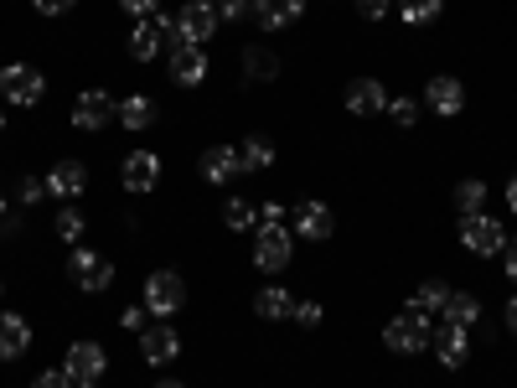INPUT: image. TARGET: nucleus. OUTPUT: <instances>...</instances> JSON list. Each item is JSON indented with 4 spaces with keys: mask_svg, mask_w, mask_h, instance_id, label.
Listing matches in <instances>:
<instances>
[{
    "mask_svg": "<svg viewBox=\"0 0 517 388\" xmlns=\"http://www.w3.org/2000/svg\"><path fill=\"white\" fill-rule=\"evenodd\" d=\"M119 182H125V192H135V197L156 192V182H161V156H156V151L125 156V166H119Z\"/></svg>",
    "mask_w": 517,
    "mask_h": 388,
    "instance_id": "8",
    "label": "nucleus"
},
{
    "mask_svg": "<svg viewBox=\"0 0 517 388\" xmlns=\"http://www.w3.org/2000/svg\"><path fill=\"white\" fill-rule=\"evenodd\" d=\"M171 78H176L181 88H197V83L207 78V57H202V47H192V42H171Z\"/></svg>",
    "mask_w": 517,
    "mask_h": 388,
    "instance_id": "13",
    "label": "nucleus"
},
{
    "mask_svg": "<svg viewBox=\"0 0 517 388\" xmlns=\"http://www.w3.org/2000/svg\"><path fill=\"white\" fill-rule=\"evenodd\" d=\"M347 109H352V114H383V109H388L383 83H378V78H357V83L347 88Z\"/></svg>",
    "mask_w": 517,
    "mask_h": 388,
    "instance_id": "18",
    "label": "nucleus"
},
{
    "mask_svg": "<svg viewBox=\"0 0 517 388\" xmlns=\"http://www.w3.org/2000/svg\"><path fill=\"white\" fill-rule=\"evenodd\" d=\"M461 244H466L471 254H481V259H492V254L507 249V228H502L497 218H486V213H466V218H461Z\"/></svg>",
    "mask_w": 517,
    "mask_h": 388,
    "instance_id": "3",
    "label": "nucleus"
},
{
    "mask_svg": "<svg viewBox=\"0 0 517 388\" xmlns=\"http://www.w3.org/2000/svg\"><path fill=\"white\" fill-rule=\"evenodd\" d=\"M119 125H130V130H150V125H156V99L130 94L125 104H119Z\"/></svg>",
    "mask_w": 517,
    "mask_h": 388,
    "instance_id": "23",
    "label": "nucleus"
},
{
    "mask_svg": "<svg viewBox=\"0 0 517 388\" xmlns=\"http://www.w3.org/2000/svg\"><path fill=\"white\" fill-rule=\"evenodd\" d=\"M507 207H512V213H517V176H512V182H507Z\"/></svg>",
    "mask_w": 517,
    "mask_h": 388,
    "instance_id": "44",
    "label": "nucleus"
},
{
    "mask_svg": "<svg viewBox=\"0 0 517 388\" xmlns=\"http://www.w3.org/2000/svg\"><path fill=\"white\" fill-rule=\"evenodd\" d=\"M119 6H125L135 21H145V16H156V11H161V0H119Z\"/></svg>",
    "mask_w": 517,
    "mask_h": 388,
    "instance_id": "36",
    "label": "nucleus"
},
{
    "mask_svg": "<svg viewBox=\"0 0 517 388\" xmlns=\"http://www.w3.org/2000/svg\"><path fill=\"white\" fill-rule=\"evenodd\" d=\"M212 32H218V11H212L207 0H192V6L176 11V42L202 47V42H212Z\"/></svg>",
    "mask_w": 517,
    "mask_h": 388,
    "instance_id": "7",
    "label": "nucleus"
},
{
    "mask_svg": "<svg viewBox=\"0 0 517 388\" xmlns=\"http://www.w3.org/2000/svg\"><path fill=\"white\" fill-rule=\"evenodd\" d=\"M424 99H430L435 114H461L466 109V88H461V78H435L430 88H424Z\"/></svg>",
    "mask_w": 517,
    "mask_h": 388,
    "instance_id": "20",
    "label": "nucleus"
},
{
    "mask_svg": "<svg viewBox=\"0 0 517 388\" xmlns=\"http://www.w3.org/2000/svg\"><path fill=\"white\" fill-rule=\"evenodd\" d=\"M254 311H259L264 321H285V316H295V301H290V290H280V285H269V290H259V301H254Z\"/></svg>",
    "mask_w": 517,
    "mask_h": 388,
    "instance_id": "24",
    "label": "nucleus"
},
{
    "mask_svg": "<svg viewBox=\"0 0 517 388\" xmlns=\"http://www.w3.org/2000/svg\"><path fill=\"white\" fill-rule=\"evenodd\" d=\"M0 218H6V197H0Z\"/></svg>",
    "mask_w": 517,
    "mask_h": 388,
    "instance_id": "48",
    "label": "nucleus"
},
{
    "mask_svg": "<svg viewBox=\"0 0 517 388\" xmlns=\"http://www.w3.org/2000/svg\"><path fill=\"white\" fill-rule=\"evenodd\" d=\"M32 6H37L42 16H68V11L78 6V0H32Z\"/></svg>",
    "mask_w": 517,
    "mask_h": 388,
    "instance_id": "37",
    "label": "nucleus"
},
{
    "mask_svg": "<svg viewBox=\"0 0 517 388\" xmlns=\"http://www.w3.org/2000/svg\"><path fill=\"white\" fill-rule=\"evenodd\" d=\"M42 182H47V197H83L88 171H83V161H57Z\"/></svg>",
    "mask_w": 517,
    "mask_h": 388,
    "instance_id": "16",
    "label": "nucleus"
},
{
    "mask_svg": "<svg viewBox=\"0 0 517 388\" xmlns=\"http://www.w3.org/2000/svg\"><path fill=\"white\" fill-rule=\"evenodd\" d=\"M0 94H6V104H16V109H32L47 94V78L32 63H11V68H0Z\"/></svg>",
    "mask_w": 517,
    "mask_h": 388,
    "instance_id": "2",
    "label": "nucleus"
},
{
    "mask_svg": "<svg viewBox=\"0 0 517 388\" xmlns=\"http://www.w3.org/2000/svg\"><path fill=\"white\" fill-rule=\"evenodd\" d=\"M507 332L517 337V295H512V301H507Z\"/></svg>",
    "mask_w": 517,
    "mask_h": 388,
    "instance_id": "42",
    "label": "nucleus"
},
{
    "mask_svg": "<svg viewBox=\"0 0 517 388\" xmlns=\"http://www.w3.org/2000/svg\"><path fill=\"white\" fill-rule=\"evenodd\" d=\"M290 223H295V238H311V244L331 238V228H337V218H331L326 202H300L295 213H290Z\"/></svg>",
    "mask_w": 517,
    "mask_h": 388,
    "instance_id": "12",
    "label": "nucleus"
},
{
    "mask_svg": "<svg viewBox=\"0 0 517 388\" xmlns=\"http://www.w3.org/2000/svg\"><path fill=\"white\" fill-rule=\"evenodd\" d=\"M440 316L450 326H471V321H481V301H476V295H466V290H450V301H445Z\"/></svg>",
    "mask_w": 517,
    "mask_h": 388,
    "instance_id": "26",
    "label": "nucleus"
},
{
    "mask_svg": "<svg viewBox=\"0 0 517 388\" xmlns=\"http://www.w3.org/2000/svg\"><path fill=\"white\" fill-rule=\"evenodd\" d=\"M181 301H187V285H181L176 270H156L145 280V311L150 316H176Z\"/></svg>",
    "mask_w": 517,
    "mask_h": 388,
    "instance_id": "4",
    "label": "nucleus"
},
{
    "mask_svg": "<svg viewBox=\"0 0 517 388\" xmlns=\"http://www.w3.org/2000/svg\"><path fill=\"white\" fill-rule=\"evenodd\" d=\"M388 114H393V119H399V125L409 130L414 119H419V104H414V99H388Z\"/></svg>",
    "mask_w": 517,
    "mask_h": 388,
    "instance_id": "33",
    "label": "nucleus"
},
{
    "mask_svg": "<svg viewBox=\"0 0 517 388\" xmlns=\"http://www.w3.org/2000/svg\"><path fill=\"white\" fill-rule=\"evenodd\" d=\"M254 11H259V0H223V6H218L223 21H249Z\"/></svg>",
    "mask_w": 517,
    "mask_h": 388,
    "instance_id": "32",
    "label": "nucleus"
},
{
    "mask_svg": "<svg viewBox=\"0 0 517 388\" xmlns=\"http://www.w3.org/2000/svg\"><path fill=\"white\" fill-rule=\"evenodd\" d=\"M383 342L393 347V352H424V342H430V321H414V316H393L388 326H383Z\"/></svg>",
    "mask_w": 517,
    "mask_h": 388,
    "instance_id": "11",
    "label": "nucleus"
},
{
    "mask_svg": "<svg viewBox=\"0 0 517 388\" xmlns=\"http://www.w3.org/2000/svg\"><path fill=\"white\" fill-rule=\"evenodd\" d=\"M42 197H47V182H42V176H26V182H21V202L32 207V202H42Z\"/></svg>",
    "mask_w": 517,
    "mask_h": 388,
    "instance_id": "35",
    "label": "nucleus"
},
{
    "mask_svg": "<svg viewBox=\"0 0 517 388\" xmlns=\"http://www.w3.org/2000/svg\"><path fill=\"white\" fill-rule=\"evenodd\" d=\"M445 301H450V290H445L440 280H424V285H419V295L409 301V311H404V316H414V321H430L435 311H445Z\"/></svg>",
    "mask_w": 517,
    "mask_h": 388,
    "instance_id": "22",
    "label": "nucleus"
},
{
    "mask_svg": "<svg viewBox=\"0 0 517 388\" xmlns=\"http://www.w3.org/2000/svg\"><path fill=\"white\" fill-rule=\"evenodd\" d=\"M243 73L254 83H269V78H280V57L264 52V47H243Z\"/></svg>",
    "mask_w": 517,
    "mask_h": 388,
    "instance_id": "25",
    "label": "nucleus"
},
{
    "mask_svg": "<svg viewBox=\"0 0 517 388\" xmlns=\"http://www.w3.org/2000/svg\"><path fill=\"white\" fill-rule=\"evenodd\" d=\"M166 37L176 42V21H171V16L156 11V16L135 21V32H130V57H135V63H150V57L166 47Z\"/></svg>",
    "mask_w": 517,
    "mask_h": 388,
    "instance_id": "5",
    "label": "nucleus"
},
{
    "mask_svg": "<svg viewBox=\"0 0 517 388\" xmlns=\"http://www.w3.org/2000/svg\"><path fill=\"white\" fill-rule=\"evenodd\" d=\"M435 352H440V363L445 368H466V357H471V342H466V326H440V337H435Z\"/></svg>",
    "mask_w": 517,
    "mask_h": 388,
    "instance_id": "19",
    "label": "nucleus"
},
{
    "mask_svg": "<svg viewBox=\"0 0 517 388\" xmlns=\"http://www.w3.org/2000/svg\"><path fill=\"white\" fill-rule=\"evenodd\" d=\"M156 388H187V383H176V378H161V383H156Z\"/></svg>",
    "mask_w": 517,
    "mask_h": 388,
    "instance_id": "45",
    "label": "nucleus"
},
{
    "mask_svg": "<svg viewBox=\"0 0 517 388\" xmlns=\"http://www.w3.org/2000/svg\"><path fill=\"white\" fill-rule=\"evenodd\" d=\"M481 202H486V182H476V176L455 187V207H461V218H466V213H481Z\"/></svg>",
    "mask_w": 517,
    "mask_h": 388,
    "instance_id": "30",
    "label": "nucleus"
},
{
    "mask_svg": "<svg viewBox=\"0 0 517 388\" xmlns=\"http://www.w3.org/2000/svg\"><path fill=\"white\" fill-rule=\"evenodd\" d=\"M290 249H295V233L285 223H259V238H254V264L264 275H280L290 264Z\"/></svg>",
    "mask_w": 517,
    "mask_h": 388,
    "instance_id": "1",
    "label": "nucleus"
},
{
    "mask_svg": "<svg viewBox=\"0 0 517 388\" xmlns=\"http://www.w3.org/2000/svg\"><path fill=\"white\" fill-rule=\"evenodd\" d=\"M140 352H145V363H176L181 357V337H176V326H145L140 332Z\"/></svg>",
    "mask_w": 517,
    "mask_h": 388,
    "instance_id": "14",
    "label": "nucleus"
},
{
    "mask_svg": "<svg viewBox=\"0 0 517 388\" xmlns=\"http://www.w3.org/2000/svg\"><path fill=\"white\" fill-rule=\"evenodd\" d=\"M254 16L264 21V32H280V26H290V21L306 16V0H259Z\"/></svg>",
    "mask_w": 517,
    "mask_h": 388,
    "instance_id": "21",
    "label": "nucleus"
},
{
    "mask_svg": "<svg viewBox=\"0 0 517 388\" xmlns=\"http://www.w3.org/2000/svg\"><path fill=\"white\" fill-rule=\"evenodd\" d=\"M507 280H517V238L507 244Z\"/></svg>",
    "mask_w": 517,
    "mask_h": 388,
    "instance_id": "41",
    "label": "nucleus"
},
{
    "mask_svg": "<svg viewBox=\"0 0 517 388\" xmlns=\"http://www.w3.org/2000/svg\"><path fill=\"white\" fill-rule=\"evenodd\" d=\"M16 228H21V223H16V218H0V244H6V238H11V233H16Z\"/></svg>",
    "mask_w": 517,
    "mask_h": 388,
    "instance_id": "43",
    "label": "nucleus"
},
{
    "mask_svg": "<svg viewBox=\"0 0 517 388\" xmlns=\"http://www.w3.org/2000/svg\"><path fill=\"white\" fill-rule=\"evenodd\" d=\"M440 11H445V0H399V16L409 26H430V21H440Z\"/></svg>",
    "mask_w": 517,
    "mask_h": 388,
    "instance_id": "28",
    "label": "nucleus"
},
{
    "mask_svg": "<svg viewBox=\"0 0 517 388\" xmlns=\"http://www.w3.org/2000/svg\"><path fill=\"white\" fill-rule=\"evenodd\" d=\"M197 166H202V176H207L212 187H228V182H238V176H243V161H238L233 145H212Z\"/></svg>",
    "mask_w": 517,
    "mask_h": 388,
    "instance_id": "15",
    "label": "nucleus"
},
{
    "mask_svg": "<svg viewBox=\"0 0 517 388\" xmlns=\"http://www.w3.org/2000/svg\"><path fill=\"white\" fill-rule=\"evenodd\" d=\"M223 218H228V228H233V233H249V228L259 223V213H254V202H249V197H228V213H223Z\"/></svg>",
    "mask_w": 517,
    "mask_h": 388,
    "instance_id": "29",
    "label": "nucleus"
},
{
    "mask_svg": "<svg viewBox=\"0 0 517 388\" xmlns=\"http://www.w3.org/2000/svg\"><path fill=\"white\" fill-rule=\"evenodd\" d=\"M73 388H99V383H73Z\"/></svg>",
    "mask_w": 517,
    "mask_h": 388,
    "instance_id": "46",
    "label": "nucleus"
},
{
    "mask_svg": "<svg viewBox=\"0 0 517 388\" xmlns=\"http://www.w3.org/2000/svg\"><path fill=\"white\" fill-rule=\"evenodd\" d=\"M238 161H243V171H264V166H275V145L254 135V140L238 145Z\"/></svg>",
    "mask_w": 517,
    "mask_h": 388,
    "instance_id": "27",
    "label": "nucleus"
},
{
    "mask_svg": "<svg viewBox=\"0 0 517 388\" xmlns=\"http://www.w3.org/2000/svg\"><path fill=\"white\" fill-rule=\"evenodd\" d=\"M0 130H6V109H0Z\"/></svg>",
    "mask_w": 517,
    "mask_h": 388,
    "instance_id": "47",
    "label": "nucleus"
},
{
    "mask_svg": "<svg viewBox=\"0 0 517 388\" xmlns=\"http://www.w3.org/2000/svg\"><path fill=\"white\" fill-rule=\"evenodd\" d=\"M63 368H68V378H73V383H99V373L109 368V357H104V347H99V342H73Z\"/></svg>",
    "mask_w": 517,
    "mask_h": 388,
    "instance_id": "10",
    "label": "nucleus"
},
{
    "mask_svg": "<svg viewBox=\"0 0 517 388\" xmlns=\"http://www.w3.org/2000/svg\"><path fill=\"white\" fill-rule=\"evenodd\" d=\"M295 321H300V326H321V306H316V301H300V306H295Z\"/></svg>",
    "mask_w": 517,
    "mask_h": 388,
    "instance_id": "39",
    "label": "nucleus"
},
{
    "mask_svg": "<svg viewBox=\"0 0 517 388\" xmlns=\"http://www.w3.org/2000/svg\"><path fill=\"white\" fill-rule=\"evenodd\" d=\"M26 347H32V326H26L16 311H0V363H6V357H21Z\"/></svg>",
    "mask_w": 517,
    "mask_h": 388,
    "instance_id": "17",
    "label": "nucleus"
},
{
    "mask_svg": "<svg viewBox=\"0 0 517 388\" xmlns=\"http://www.w3.org/2000/svg\"><path fill=\"white\" fill-rule=\"evenodd\" d=\"M119 326H125V332H145V306H130L125 316H119Z\"/></svg>",
    "mask_w": 517,
    "mask_h": 388,
    "instance_id": "40",
    "label": "nucleus"
},
{
    "mask_svg": "<svg viewBox=\"0 0 517 388\" xmlns=\"http://www.w3.org/2000/svg\"><path fill=\"white\" fill-rule=\"evenodd\" d=\"M109 119H119V104L104 94V88H88V94H78V104H73V125H78V130H104Z\"/></svg>",
    "mask_w": 517,
    "mask_h": 388,
    "instance_id": "9",
    "label": "nucleus"
},
{
    "mask_svg": "<svg viewBox=\"0 0 517 388\" xmlns=\"http://www.w3.org/2000/svg\"><path fill=\"white\" fill-rule=\"evenodd\" d=\"M68 275L78 280V290L99 295V290H109V285H114V264H109L104 254H94V249H73V259H68Z\"/></svg>",
    "mask_w": 517,
    "mask_h": 388,
    "instance_id": "6",
    "label": "nucleus"
},
{
    "mask_svg": "<svg viewBox=\"0 0 517 388\" xmlns=\"http://www.w3.org/2000/svg\"><path fill=\"white\" fill-rule=\"evenodd\" d=\"M388 6H393V0H357V11L368 16V21H383V16H388Z\"/></svg>",
    "mask_w": 517,
    "mask_h": 388,
    "instance_id": "38",
    "label": "nucleus"
},
{
    "mask_svg": "<svg viewBox=\"0 0 517 388\" xmlns=\"http://www.w3.org/2000/svg\"><path fill=\"white\" fill-rule=\"evenodd\" d=\"M32 388H73V378H68V368H47V373H37Z\"/></svg>",
    "mask_w": 517,
    "mask_h": 388,
    "instance_id": "34",
    "label": "nucleus"
},
{
    "mask_svg": "<svg viewBox=\"0 0 517 388\" xmlns=\"http://www.w3.org/2000/svg\"><path fill=\"white\" fill-rule=\"evenodd\" d=\"M57 238H68V244L83 238V213L78 207H63V213H57Z\"/></svg>",
    "mask_w": 517,
    "mask_h": 388,
    "instance_id": "31",
    "label": "nucleus"
},
{
    "mask_svg": "<svg viewBox=\"0 0 517 388\" xmlns=\"http://www.w3.org/2000/svg\"><path fill=\"white\" fill-rule=\"evenodd\" d=\"M207 6H223V0H207Z\"/></svg>",
    "mask_w": 517,
    "mask_h": 388,
    "instance_id": "49",
    "label": "nucleus"
}]
</instances>
